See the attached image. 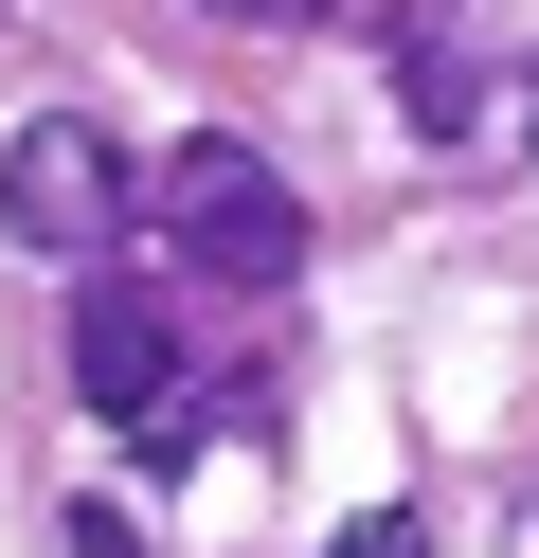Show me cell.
<instances>
[{
  "label": "cell",
  "mask_w": 539,
  "mask_h": 558,
  "mask_svg": "<svg viewBox=\"0 0 539 558\" xmlns=\"http://www.w3.org/2000/svg\"><path fill=\"white\" fill-rule=\"evenodd\" d=\"M72 397H90L108 433L144 450V469H198V450L252 414V378H198L180 306H162V289H126V270H90V306H72Z\"/></svg>",
  "instance_id": "cell-1"
},
{
  "label": "cell",
  "mask_w": 539,
  "mask_h": 558,
  "mask_svg": "<svg viewBox=\"0 0 539 558\" xmlns=\"http://www.w3.org/2000/svg\"><path fill=\"white\" fill-rule=\"evenodd\" d=\"M144 217H162L180 270H216V289H287V270H306V198H287V162H252L234 126H198V145L144 181Z\"/></svg>",
  "instance_id": "cell-2"
},
{
  "label": "cell",
  "mask_w": 539,
  "mask_h": 558,
  "mask_svg": "<svg viewBox=\"0 0 539 558\" xmlns=\"http://www.w3.org/2000/svg\"><path fill=\"white\" fill-rule=\"evenodd\" d=\"M144 217V162L108 145V109H36L19 145H0V234L19 253H72V270H108V234Z\"/></svg>",
  "instance_id": "cell-3"
},
{
  "label": "cell",
  "mask_w": 539,
  "mask_h": 558,
  "mask_svg": "<svg viewBox=\"0 0 539 558\" xmlns=\"http://www.w3.org/2000/svg\"><path fill=\"white\" fill-rule=\"evenodd\" d=\"M395 54V109H414V145H467V126L503 109V73H522V0H395L378 19Z\"/></svg>",
  "instance_id": "cell-4"
},
{
  "label": "cell",
  "mask_w": 539,
  "mask_h": 558,
  "mask_svg": "<svg viewBox=\"0 0 539 558\" xmlns=\"http://www.w3.org/2000/svg\"><path fill=\"white\" fill-rule=\"evenodd\" d=\"M323 558H431V541H414V505H378V522H342Z\"/></svg>",
  "instance_id": "cell-5"
},
{
  "label": "cell",
  "mask_w": 539,
  "mask_h": 558,
  "mask_svg": "<svg viewBox=\"0 0 539 558\" xmlns=\"http://www.w3.org/2000/svg\"><path fill=\"white\" fill-rule=\"evenodd\" d=\"M72 558H144V522L126 505H72Z\"/></svg>",
  "instance_id": "cell-6"
},
{
  "label": "cell",
  "mask_w": 539,
  "mask_h": 558,
  "mask_svg": "<svg viewBox=\"0 0 539 558\" xmlns=\"http://www.w3.org/2000/svg\"><path fill=\"white\" fill-rule=\"evenodd\" d=\"M216 19H252V37H306V19H323V0H216Z\"/></svg>",
  "instance_id": "cell-7"
},
{
  "label": "cell",
  "mask_w": 539,
  "mask_h": 558,
  "mask_svg": "<svg viewBox=\"0 0 539 558\" xmlns=\"http://www.w3.org/2000/svg\"><path fill=\"white\" fill-rule=\"evenodd\" d=\"M503 541H522V558H539V486H522V522H503Z\"/></svg>",
  "instance_id": "cell-8"
}]
</instances>
